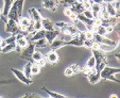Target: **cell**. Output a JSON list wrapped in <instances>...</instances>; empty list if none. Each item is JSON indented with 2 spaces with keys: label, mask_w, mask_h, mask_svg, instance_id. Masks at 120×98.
I'll use <instances>...</instances> for the list:
<instances>
[{
  "label": "cell",
  "mask_w": 120,
  "mask_h": 98,
  "mask_svg": "<svg viewBox=\"0 0 120 98\" xmlns=\"http://www.w3.org/2000/svg\"><path fill=\"white\" fill-rule=\"evenodd\" d=\"M93 71H95V69H90V68H88V67H87V66H85V67H82V69H81V71H82V73H84V74H85V75H86V76H87V75H89V74H90Z\"/></svg>",
  "instance_id": "40"
},
{
  "label": "cell",
  "mask_w": 120,
  "mask_h": 98,
  "mask_svg": "<svg viewBox=\"0 0 120 98\" xmlns=\"http://www.w3.org/2000/svg\"><path fill=\"white\" fill-rule=\"evenodd\" d=\"M0 15H1V11H0Z\"/></svg>",
  "instance_id": "52"
},
{
  "label": "cell",
  "mask_w": 120,
  "mask_h": 98,
  "mask_svg": "<svg viewBox=\"0 0 120 98\" xmlns=\"http://www.w3.org/2000/svg\"><path fill=\"white\" fill-rule=\"evenodd\" d=\"M120 73V69L119 68H116V67H109V66H106L101 71H100V77L102 79H105V80H113L115 82L119 83V79L117 78L118 74Z\"/></svg>",
  "instance_id": "3"
},
{
  "label": "cell",
  "mask_w": 120,
  "mask_h": 98,
  "mask_svg": "<svg viewBox=\"0 0 120 98\" xmlns=\"http://www.w3.org/2000/svg\"><path fill=\"white\" fill-rule=\"evenodd\" d=\"M44 55L41 52H39V51H34L33 55H32V60H33L34 62H38L41 59H43Z\"/></svg>",
  "instance_id": "30"
},
{
  "label": "cell",
  "mask_w": 120,
  "mask_h": 98,
  "mask_svg": "<svg viewBox=\"0 0 120 98\" xmlns=\"http://www.w3.org/2000/svg\"><path fill=\"white\" fill-rule=\"evenodd\" d=\"M106 52H104L103 50L101 49H93V55H94V58L96 60V66H95V69L97 71H101L102 69L105 67L106 65Z\"/></svg>",
  "instance_id": "2"
},
{
  "label": "cell",
  "mask_w": 120,
  "mask_h": 98,
  "mask_svg": "<svg viewBox=\"0 0 120 98\" xmlns=\"http://www.w3.org/2000/svg\"><path fill=\"white\" fill-rule=\"evenodd\" d=\"M60 33H62V30L59 28H55L54 30H51V31H46L45 32V39H47L48 44H51L57 36L60 35Z\"/></svg>",
  "instance_id": "9"
},
{
  "label": "cell",
  "mask_w": 120,
  "mask_h": 98,
  "mask_svg": "<svg viewBox=\"0 0 120 98\" xmlns=\"http://www.w3.org/2000/svg\"><path fill=\"white\" fill-rule=\"evenodd\" d=\"M103 3H114L116 0H102Z\"/></svg>",
  "instance_id": "46"
},
{
  "label": "cell",
  "mask_w": 120,
  "mask_h": 98,
  "mask_svg": "<svg viewBox=\"0 0 120 98\" xmlns=\"http://www.w3.org/2000/svg\"><path fill=\"white\" fill-rule=\"evenodd\" d=\"M59 0H44L43 1V8L50 10L51 12L56 11V8L59 7Z\"/></svg>",
  "instance_id": "11"
},
{
  "label": "cell",
  "mask_w": 120,
  "mask_h": 98,
  "mask_svg": "<svg viewBox=\"0 0 120 98\" xmlns=\"http://www.w3.org/2000/svg\"><path fill=\"white\" fill-rule=\"evenodd\" d=\"M86 66L90 69H95L96 60H95V58H94V55H91V57L88 59V61H87V63H86Z\"/></svg>",
  "instance_id": "29"
},
{
  "label": "cell",
  "mask_w": 120,
  "mask_h": 98,
  "mask_svg": "<svg viewBox=\"0 0 120 98\" xmlns=\"http://www.w3.org/2000/svg\"><path fill=\"white\" fill-rule=\"evenodd\" d=\"M34 51H35V45L32 42L23 48V50L21 51V58L27 60H32V55H33Z\"/></svg>",
  "instance_id": "7"
},
{
  "label": "cell",
  "mask_w": 120,
  "mask_h": 98,
  "mask_svg": "<svg viewBox=\"0 0 120 98\" xmlns=\"http://www.w3.org/2000/svg\"><path fill=\"white\" fill-rule=\"evenodd\" d=\"M45 30L44 29H39V30H36V31L34 32L33 34H31V37H30V41L31 42H35L39 39H43L45 37Z\"/></svg>",
  "instance_id": "20"
},
{
  "label": "cell",
  "mask_w": 120,
  "mask_h": 98,
  "mask_svg": "<svg viewBox=\"0 0 120 98\" xmlns=\"http://www.w3.org/2000/svg\"><path fill=\"white\" fill-rule=\"evenodd\" d=\"M46 62H47V60H46L45 58H43V59H41L38 62H36V63L38 64L39 66H41V67H44L46 65Z\"/></svg>",
  "instance_id": "41"
},
{
  "label": "cell",
  "mask_w": 120,
  "mask_h": 98,
  "mask_svg": "<svg viewBox=\"0 0 120 98\" xmlns=\"http://www.w3.org/2000/svg\"><path fill=\"white\" fill-rule=\"evenodd\" d=\"M15 48H16V43H15V42H13V43L7 44V45L3 46L2 48H0V52H2V53L11 52V51L15 50Z\"/></svg>",
  "instance_id": "22"
},
{
  "label": "cell",
  "mask_w": 120,
  "mask_h": 98,
  "mask_svg": "<svg viewBox=\"0 0 120 98\" xmlns=\"http://www.w3.org/2000/svg\"><path fill=\"white\" fill-rule=\"evenodd\" d=\"M19 31V25L17 21L13 20V19L9 18L8 21L5 23V32L8 33H11V34H14L16 32Z\"/></svg>",
  "instance_id": "8"
},
{
  "label": "cell",
  "mask_w": 120,
  "mask_h": 98,
  "mask_svg": "<svg viewBox=\"0 0 120 98\" xmlns=\"http://www.w3.org/2000/svg\"><path fill=\"white\" fill-rule=\"evenodd\" d=\"M46 60L51 64H56V62L59 61V55L56 53L55 50H50L46 55Z\"/></svg>",
  "instance_id": "15"
},
{
  "label": "cell",
  "mask_w": 120,
  "mask_h": 98,
  "mask_svg": "<svg viewBox=\"0 0 120 98\" xmlns=\"http://www.w3.org/2000/svg\"><path fill=\"white\" fill-rule=\"evenodd\" d=\"M64 75L67 76V77H70V76L75 75V74H73V71L71 67H67V68L65 69V71H64Z\"/></svg>",
  "instance_id": "38"
},
{
  "label": "cell",
  "mask_w": 120,
  "mask_h": 98,
  "mask_svg": "<svg viewBox=\"0 0 120 98\" xmlns=\"http://www.w3.org/2000/svg\"><path fill=\"white\" fill-rule=\"evenodd\" d=\"M77 18L78 20H80L81 23H83L84 25L87 27V30H91L94 27V18H88V17H86V16L84 15L83 13L81 14H77Z\"/></svg>",
  "instance_id": "10"
},
{
  "label": "cell",
  "mask_w": 120,
  "mask_h": 98,
  "mask_svg": "<svg viewBox=\"0 0 120 98\" xmlns=\"http://www.w3.org/2000/svg\"><path fill=\"white\" fill-rule=\"evenodd\" d=\"M33 43H34V45H35V47H39V48H45V47H47V45H48V42L45 37L37 39V41L33 42Z\"/></svg>",
  "instance_id": "26"
},
{
  "label": "cell",
  "mask_w": 120,
  "mask_h": 98,
  "mask_svg": "<svg viewBox=\"0 0 120 98\" xmlns=\"http://www.w3.org/2000/svg\"><path fill=\"white\" fill-rule=\"evenodd\" d=\"M11 71H13V74L16 76V78L19 80V81H21L22 83H25V84L27 85H30L33 83V81H32V79H30V78L26 77V75L22 73L21 71H19V69L17 68H14V67H12L11 68Z\"/></svg>",
  "instance_id": "5"
},
{
  "label": "cell",
  "mask_w": 120,
  "mask_h": 98,
  "mask_svg": "<svg viewBox=\"0 0 120 98\" xmlns=\"http://www.w3.org/2000/svg\"><path fill=\"white\" fill-rule=\"evenodd\" d=\"M2 42H3V39H2V37L0 36V45H1V43H2Z\"/></svg>",
  "instance_id": "51"
},
{
  "label": "cell",
  "mask_w": 120,
  "mask_h": 98,
  "mask_svg": "<svg viewBox=\"0 0 120 98\" xmlns=\"http://www.w3.org/2000/svg\"><path fill=\"white\" fill-rule=\"evenodd\" d=\"M43 90L50 96V97H54V98H65L66 97L65 95H62V94H60V93H55V92L49 91V90H47V87H45V86H43Z\"/></svg>",
  "instance_id": "25"
},
{
  "label": "cell",
  "mask_w": 120,
  "mask_h": 98,
  "mask_svg": "<svg viewBox=\"0 0 120 98\" xmlns=\"http://www.w3.org/2000/svg\"><path fill=\"white\" fill-rule=\"evenodd\" d=\"M101 9H102L101 4H99V3H95V2L91 3L90 10H91V12H93V14H94V18H95V17H98V14H99V12L101 11Z\"/></svg>",
  "instance_id": "23"
},
{
  "label": "cell",
  "mask_w": 120,
  "mask_h": 98,
  "mask_svg": "<svg viewBox=\"0 0 120 98\" xmlns=\"http://www.w3.org/2000/svg\"><path fill=\"white\" fill-rule=\"evenodd\" d=\"M62 32L65 33L66 35H68V36L75 37V36H77V35H79V33L81 31L77 28V26L71 25V24H67V25L62 29Z\"/></svg>",
  "instance_id": "4"
},
{
  "label": "cell",
  "mask_w": 120,
  "mask_h": 98,
  "mask_svg": "<svg viewBox=\"0 0 120 98\" xmlns=\"http://www.w3.org/2000/svg\"><path fill=\"white\" fill-rule=\"evenodd\" d=\"M15 43H16V45L19 46V47L25 48L26 46L29 44V41H28V39L25 36V37H21V39H16Z\"/></svg>",
  "instance_id": "28"
},
{
  "label": "cell",
  "mask_w": 120,
  "mask_h": 98,
  "mask_svg": "<svg viewBox=\"0 0 120 98\" xmlns=\"http://www.w3.org/2000/svg\"><path fill=\"white\" fill-rule=\"evenodd\" d=\"M33 26H34V30L43 29V25H41V20H37V21H34V23H33Z\"/></svg>",
  "instance_id": "36"
},
{
  "label": "cell",
  "mask_w": 120,
  "mask_h": 98,
  "mask_svg": "<svg viewBox=\"0 0 120 98\" xmlns=\"http://www.w3.org/2000/svg\"><path fill=\"white\" fill-rule=\"evenodd\" d=\"M75 1H77V0H61V1H59V3L60 4H63V5H65V7L69 8L70 5H72Z\"/></svg>",
  "instance_id": "33"
},
{
  "label": "cell",
  "mask_w": 120,
  "mask_h": 98,
  "mask_svg": "<svg viewBox=\"0 0 120 98\" xmlns=\"http://www.w3.org/2000/svg\"><path fill=\"white\" fill-rule=\"evenodd\" d=\"M70 67L72 68L73 74H79V73H81L82 67L80 66V65H78V64H75V65H72V66H70Z\"/></svg>",
  "instance_id": "37"
},
{
  "label": "cell",
  "mask_w": 120,
  "mask_h": 98,
  "mask_svg": "<svg viewBox=\"0 0 120 98\" xmlns=\"http://www.w3.org/2000/svg\"><path fill=\"white\" fill-rule=\"evenodd\" d=\"M68 18H70L71 20H73V21H78V18H77V14L75 13H71L70 15H69V17H68Z\"/></svg>",
  "instance_id": "43"
},
{
  "label": "cell",
  "mask_w": 120,
  "mask_h": 98,
  "mask_svg": "<svg viewBox=\"0 0 120 98\" xmlns=\"http://www.w3.org/2000/svg\"><path fill=\"white\" fill-rule=\"evenodd\" d=\"M104 9L107 11V13L109 14L111 17H117V18H119V13L116 11V9L113 5V3H105Z\"/></svg>",
  "instance_id": "19"
},
{
  "label": "cell",
  "mask_w": 120,
  "mask_h": 98,
  "mask_svg": "<svg viewBox=\"0 0 120 98\" xmlns=\"http://www.w3.org/2000/svg\"><path fill=\"white\" fill-rule=\"evenodd\" d=\"M87 78H88L89 83H91V84H97V83L100 81V79H101V77H100V73L97 71L96 69L91 71L89 75H87Z\"/></svg>",
  "instance_id": "13"
},
{
  "label": "cell",
  "mask_w": 120,
  "mask_h": 98,
  "mask_svg": "<svg viewBox=\"0 0 120 98\" xmlns=\"http://www.w3.org/2000/svg\"><path fill=\"white\" fill-rule=\"evenodd\" d=\"M29 96H32V97H41L39 95H37V94H33V93H30V94H26L25 97H29Z\"/></svg>",
  "instance_id": "44"
},
{
  "label": "cell",
  "mask_w": 120,
  "mask_h": 98,
  "mask_svg": "<svg viewBox=\"0 0 120 98\" xmlns=\"http://www.w3.org/2000/svg\"><path fill=\"white\" fill-rule=\"evenodd\" d=\"M4 3H3V11L1 12V14L4 16H8V13H9V10L11 8L12 3H13L14 0H3Z\"/></svg>",
  "instance_id": "24"
},
{
  "label": "cell",
  "mask_w": 120,
  "mask_h": 98,
  "mask_svg": "<svg viewBox=\"0 0 120 98\" xmlns=\"http://www.w3.org/2000/svg\"><path fill=\"white\" fill-rule=\"evenodd\" d=\"M115 57L117 58V59H119V53H116V55H115Z\"/></svg>",
  "instance_id": "50"
},
{
  "label": "cell",
  "mask_w": 120,
  "mask_h": 98,
  "mask_svg": "<svg viewBox=\"0 0 120 98\" xmlns=\"http://www.w3.org/2000/svg\"><path fill=\"white\" fill-rule=\"evenodd\" d=\"M94 41L98 42L99 44H103V45H109V46H117V43L113 39L106 37L105 35H99L97 33H94Z\"/></svg>",
  "instance_id": "6"
},
{
  "label": "cell",
  "mask_w": 120,
  "mask_h": 98,
  "mask_svg": "<svg viewBox=\"0 0 120 98\" xmlns=\"http://www.w3.org/2000/svg\"><path fill=\"white\" fill-rule=\"evenodd\" d=\"M70 10L73 12V13L75 14H81L84 12V10H85V8H84V4L81 2V1H79V0H77L75 3H73L72 5H70Z\"/></svg>",
  "instance_id": "12"
},
{
  "label": "cell",
  "mask_w": 120,
  "mask_h": 98,
  "mask_svg": "<svg viewBox=\"0 0 120 98\" xmlns=\"http://www.w3.org/2000/svg\"><path fill=\"white\" fill-rule=\"evenodd\" d=\"M93 43H94V39H85L84 41V46L87 48H91L93 47Z\"/></svg>",
  "instance_id": "39"
},
{
  "label": "cell",
  "mask_w": 120,
  "mask_h": 98,
  "mask_svg": "<svg viewBox=\"0 0 120 98\" xmlns=\"http://www.w3.org/2000/svg\"><path fill=\"white\" fill-rule=\"evenodd\" d=\"M111 97H112V98H117L118 96L116 95V94H112V95H111Z\"/></svg>",
  "instance_id": "49"
},
{
  "label": "cell",
  "mask_w": 120,
  "mask_h": 98,
  "mask_svg": "<svg viewBox=\"0 0 120 98\" xmlns=\"http://www.w3.org/2000/svg\"><path fill=\"white\" fill-rule=\"evenodd\" d=\"M65 41H63L62 39H55L54 41L52 42V43L50 44L51 45V50H56V49H59V48L63 47V46H65Z\"/></svg>",
  "instance_id": "21"
},
{
  "label": "cell",
  "mask_w": 120,
  "mask_h": 98,
  "mask_svg": "<svg viewBox=\"0 0 120 98\" xmlns=\"http://www.w3.org/2000/svg\"><path fill=\"white\" fill-rule=\"evenodd\" d=\"M31 65L32 63H30V62H28L27 64L25 65V67H23V71L22 73L26 75V77L30 78V79H32V71H31Z\"/></svg>",
  "instance_id": "27"
},
{
  "label": "cell",
  "mask_w": 120,
  "mask_h": 98,
  "mask_svg": "<svg viewBox=\"0 0 120 98\" xmlns=\"http://www.w3.org/2000/svg\"><path fill=\"white\" fill-rule=\"evenodd\" d=\"M71 13H72V11L70 10V8L66 7V8H65V10H64V14H65V15L67 16V17H69V15H70Z\"/></svg>",
  "instance_id": "42"
},
{
  "label": "cell",
  "mask_w": 120,
  "mask_h": 98,
  "mask_svg": "<svg viewBox=\"0 0 120 98\" xmlns=\"http://www.w3.org/2000/svg\"><path fill=\"white\" fill-rule=\"evenodd\" d=\"M41 25H43V29L45 30V31H51V30L55 29L54 23L48 18H43V17H41Z\"/></svg>",
  "instance_id": "16"
},
{
  "label": "cell",
  "mask_w": 120,
  "mask_h": 98,
  "mask_svg": "<svg viewBox=\"0 0 120 98\" xmlns=\"http://www.w3.org/2000/svg\"><path fill=\"white\" fill-rule=\"evenodd\" d=\"M85 33V37L86 39H94V32L91 30H86V31H84Z\"/></svg>",
  "instance_id": "35"
},
{
  "label": "cell",
  "mask_w": 120,
  "mask_h": 98,
  "mask_svg": "<svg viewBox=\"0 0 120 98\" xmlns=\"http://www.w3.org/2000/svg\"><path fill=\"white\" fill-rule=\"evenodd\" d=\"M90 1H93V2H95V3H99V4H102V3H103L102 0H90Z\"/></svg>",
  "instance_id": "47"
},
{
  "label": "cell",
  "mask_w": 120,
  "mask_h": 98,
  "mask_svg": "<svg viewBox=\"0 0 120 98\" xmlns=\"http://www.w3.org/2000/svg\"><path fill=\"white\" fill-rule=\"evenodd\" d=\"M118 24L117 17H109L107 19H101V26L104 27H115Z\"/></svg>",
  "instance_id": "18"
},
{
  "label": "cell",
  "mask_w": 120,
  "mask_h": 98,
  "mask_svg": "<svg viewBox=\"0 0 120 98\" xmlns=\"http://www.w3.org/2000/svg\"><path fill=\"white\" fill-rule=\"evenodd\" d=\"M65 45H72V46H77V47H82V46H84V41L83 39H81L77 35V36L71 37L69 41L66 42Z\"/></svg>",
  "instance_id": "17"
},
{
  "label": "cell",
  "mask_w": 120,
  "mask_h": 98,
  "mask_svg": "<svg viewBox=\"0 0 120 98\" xmlns=\"http://www.w3.org/2000/svg\"><path fill=\"white\" fill-rule=\"evenodd\" d=\"M82 3H88V2H90V0H80Z\"/></svg>",
  "instance_id": "48"
},
{
  "label": "cell",
  "mask_w": 120,
  "mask_h": 98,
  "mask_svg": "<svg viewBox=\"0 0 120 98\" xmlns=\"http://www.w3.org/2000/svg\"><path fill=\"white\" fill-rule=\"evenodd\" d=\"M41 71V66H39L37 63H34L31 65V71H32V75H37Z\"/></svg>",
  "instance_id": "31"
},
{
  "label": "cell",
  "mask_w": 120,
  "mask_h": 98,
  "mask_svg": "<svg viewBox=\"0 0 120 98\" xmlns=\"http://www.w3.org/2000/svg\"><path fill=\"white\" fill-rule=\"evenodd\" d=\"M23 1L25 0H14L9 10V13H8V18H11L18 23V20L22 16Z\"/></svg>",
  "instance_id": "1"
},
{
  "label": "cell",
  "mask_w": 120,
  "mask_h": 98,
  "mask_svg": "<svg viewBox=\"0 0 120 98\" xmlns=\"http://www.w3.org/2000/svg\"><path fill=\"white\" fill-rule=\"evenodd\" d=\"M83 14L86 16V17H88V18H91V19L94 18V14H93V12H91L90 9H85L83 12Z\"/></svg>",
  "instance_id": "34"
},
{
  "label": "cell",
  "mask_w": 120,
  "mask_h": 98,
  "mask_svg": "<svg viewBox=\"0 0 120 98\" xmlns=\"http://www.w3.org/2000/svg\"><path fill=\"white\" fill-rule=\"evenodd\" d=\"M105 28H106L107 33H111V32L114 31V27H105Z\"/></svg>",
  "instance_id": "45"
},
{
  "label": "cell",
  "mask_w": 120,
  "mask_h": 98,
  "mask_svg": "<svg viewBox=\"0 0 120 98\" xmlns=\"http://www.w3.org/2000/svg\"><path fill=\"white\" fill-rule=\"evenodd\" d=\"M28 13H29L30 19H31L32 21H37V20H41V13H39L38 10L35 9V8H31V9H29Z\"/></svg>",
  "instance_id": "14"
},
{
  "label": "cell",
  "mask_w": 120,
  "mask_h": 98,
  "mask_svg": "<svg viewBox=\"0 0 120 98\" xmlns=\"http://www.w3.org/2000/svg\"><path fill=\"white\" fill-rule=\"evenodd\" d=\"M116 46H109V45H103V44H100V49L103 50L104 52H107V51H111L113 49H115Z\"/></svg>",
  "instance_id": "32"
}]
</instances>
